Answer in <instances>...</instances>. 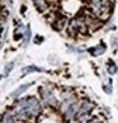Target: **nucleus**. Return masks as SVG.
<instances>
[{"instance_id": "f257e3e1", "label": "nucleus", "mask_w": 118, "mask_h": 123, "mask_svg": "<svg viewBox=\"0 0 118 123\" xmlns=\"http://www.w3.org/2000/svg\"><path fill=\"white\" fill-rule=\"evenodd\" d=\"M41 105L38 103V100H36L34 98H24L20 99L18 103V116L19 117H33L39 112Z\"/></svg>"}, {"instance_id": "20e7f679", "label": "nucleus", "mask_w": 118, "mask_h": 123, "mask_svg": "<svg viewBox=\"0 0 118 123\" xmlns=\"http://www.w3.org/2000/svg\"><path fill=\"white\" fill-rule=\"evenodd\" d=\"M43 69L42 67H37V66H27L23 69V71H22V75H27V74H29V72H42Z\"/></svg>"}, {"instance_id": "1a4fd4ad", "label": "nucleus", "mask_w": 118, "mask_h": 123, "mask_svg": "<svg viewBox=\"0 0 118 123\" xmlns=\"http://www.w3.org/2000/svg\"><path fill=\"white\" fill-rule=\"evenodd\" d=\"M103 89L106 90V93H112V81L108 79V81H106V83L103 84Z\"/></svg>"}, {"instance_id": "39448f33", "label": "nucleus", "mask_w": 118, "mask_h": 123, "mask_svg": "<svg viewBox=\"0 0 118 123\" xmlns=\"http://www.w3.org/2000/svg\"><path fill=\"white\" fill-rule=\"evenodd\" d=\"M33 3L39 12H46L47 10V3L44 1V0H33Z\"/></svg>"}, {"instance_id": "0eeeda50", "label": "nucleus", "mask_w": 118, "mask_h": 123, "mask_svg": "<svg viewBox=\"0 0 118 123\" xmlns=\"http://www.w3.org/2000/svg\"><path fill=\"white\" fill-rule=\"evenodd\" d=\"M75 112H76V105L75 104H70L69 108H67V111H66V117L67 118H72L75 114Z\"/></svg>"}, {"instance_id": "9d476101", "label": "nucleus", "mask_w": 118, "mask_h": 123, "mask_svg": "<svg viewBox=\"0 0 118 123\" xmlns=\"http://www.w3.org/2000/svg\"><path fill=\"white\" fill-rule=\"evenodd\" d=\"M3 122L4 123H13V117H12L10 113H5V114H4Z\"/></svg>"}, {"instance_id": "f03ea898", "label": "nucleus", "mask_w": 118, "mask_h": 123, "mask_svg": "<svg viewBox=\"0 0 118 123\" xmlns=\"http://www.w3.org/2000/svg\"><path fill=\"white\" fill-rule=\"evenodd\" d=\"M106 49H107L106 44L99 43V44H97V46L89 48V53L92 55V56H94V57H98V56H102V55L106 52Z\"/></svg>"}, {"instance_id": "423d86ee", "label": "nucleus", "mask_w": 118, "mask_h": 123, "mask_svg": "<svg viewBox=\"0 0 118 123\" xmlns=\"http://www.w3.org/2000/svg\"><path fill=\"white\" fill-rule=\"evenodd\" d=\"M107 70H108V74L114 75V74H117V71H118V66L113 61H109L108 62V66H107Z\"/></svg>"}, {"instance_id": "7ed1b4c3", "label": "nucleus", "mask_w": 118, "mask_h": 123, "mask_svg": "<svg viewBox=\"0 0 118 123\" xmlns=\"http://www.w3.org/2000/svg\"><path fill=\"white\" fill-rule=\"evenodd\" d=\"M41 95H42L43 100L47 104H51V105H55L56 104V99H55V97H53V94L51 93V90H42Z\"/></svg>"}, {"instance_id": "9b49d317", "label": "nucleus", "mask_w": 118, "mask_h": 123, "mask_svg": "<svg viewBox=\"0 0 118 123\" xmlns=\"http://www.w3.org/2000/svg\"><path fill=\"white\" fill-rule=\"evenodd\" d=\"M31 39V27H27L25 29V37H24V44H27Z\"/></svg>"}, {"instance_id": "6e6552de", "label": "nucleus", "mask_w": 118, "mask_h": 123, "mask_svg": "<svg viewBox=\"0 0 118 123\" xmlns=\"http://www.w3.org/2000/svg\"><path fill=\"white\" fill-rule=\"evenodd\" d=\"M28 84H24V85H22V86H19V88H18L15 92H13L12 93V97H18V95L19 94H22L23 92H25V89H28Z\"/></svg>"}, {"instance_id": "f8f14e48", "label": "nucleus", "mask_w": 118, "mask_h": 123, "mask_svg": "<svg viewBox=\"0 0 118 123\" xmlns=\"http://www.w3.org/2000/svg\"><path fill=\"white\" fill-rule=\"evenodd\" d=\"M13 66H14V63H13V62H10V63H8V65L5 66V75H8L9 72L12 71V69H13Z\"/></svg>"}]
</instances>
